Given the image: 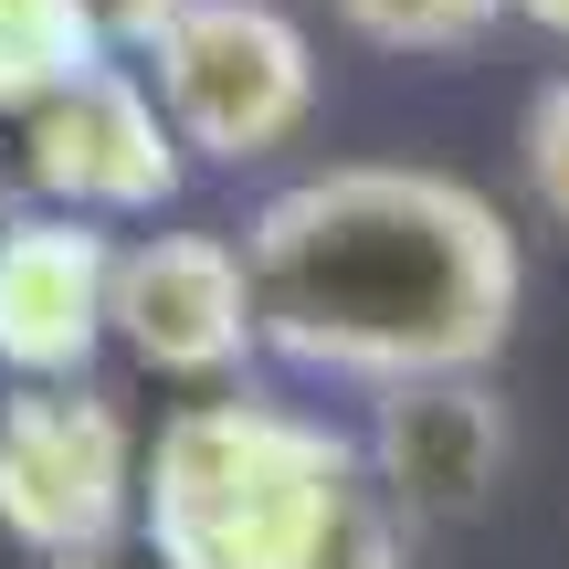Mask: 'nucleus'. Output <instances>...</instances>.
I'll return each instance as SVG.
<instances>
[{
	"label": "nucleus",
	"instance_id": "ddd939ff",
	"mask_svg": "<svg viewBox=\"0 0 569 569\" xmlns=\"http://www.w3.org/2000/svg\"><path fill=\"white\" fill-rule=\"evenodd\" d=\"M84 11L106 21V42H117V53H138V42H159V21L190 11V0H84Z\"/></svg>",
	"mask_w": 569,
	"mask_h": 569
},
{
	"label": "nucleus",
	"instance_id": "f8f14e48",
	"mask_svg": "<svg viewBox=\"0 0 569 569\" xmlns=\"http://www.w3.org/2000/svg\"><path fill=\"white\" fill-rule=\"evenodd\" d=\"M317 569H401V507H390V496L369 486L359 507L338 517V538L317 549Z\"/></svg>",
	"mask_w": 569,
	"mask_h": 569
},
{
	"label": "nucleus",
	"instance_id": "2eb2a0df",
	"mask_svg": "<svg viewBox=\"0 0 569 569\" xmlns=\"http://www.w3.org/2000/svg\"><path fill=\"white\" fill-rule=\"evenodd\" d=\"M517 21H538L549 42H569V0H517Z\"/></svg>",
	"mask_w": 569,
	"mask_h": 569
},
{
	"label": "nucleus",
	"instance_id": "7ed1b4c3",
	"mask_svg": "<svg viewBox=\"0 0 569 569\" xmlns=\"http://www.w3.org/2000/svg\"><path fill=\"white\" fill-rule=\"evenodd\" d=\"M138 63L180 127V148L211 169L274 159L317 117V42L284 0H190L159 21V42H138Z\"/></svg>",
	"mask_w": 569,
	"mask_h": 569
},
{
	"label": "nucleus",
	"instance_id": "1a4fd4ad",
	"mask_svg": "<svg viewBox=\"0 0 569 569\" xmlns=\"http://www.w3.org/2000/svg\"><path fill=\"white\" fill-rule=\"evenodd\" d=\"M117 53L106 21L84 0H0V117H32L42 96H63L74 74Z\"/></svg>",
	"mask_w": 569,
	"mask_h": 569
},
{
	"label": "nucleus",
	"instance_id": "423d86ee",
	"mask_svg": "<svg viewBox=\"0 0 569 569\" xmlns=\"http://www.w3.org/2000/svg\"><path fill=\"white\" fill-rule=\"evenodd\" d=\"M106 327L138 369L159 380H232L264 348V306H253V253L222 232H138L117 243V296Z\"/></svg>",
	"mask_w": 569,
	"mask_h": 569
},
{
	"label": "nucleus",
	"instance_id": "0eeeda50",
	"mask_svg": "<svg viewBox=\"0 0 569 569\" xmlns=\"http://www.w3.org/2000/svg\"><path fill=\"white\" fill-rule=\"evenodd\" d=\"M106 296H117V243L96 232V211H11L0 222V369L11 380H84L117 327H106Z\"/></svg>",
	"mask_w": 569,
	"mask_h": 569
},
{
	"label": "nucleus",
	"instance_id": "f03ea898",
	"mask_svg": "<svg viewBox=\"0 0 569 569\" xmlns=\"http://www.w3.org/2000/svg\"><path fill=\"white\" fill-rule=\"evenodd\" d=\"M369 496V443L284 401H190L159 422L138 528L169 569H317L338 517Z\"/></svg>",
	"mask_w": 569,
	"mask_h": 569
},
{
	"label": "nucleus",
	"instance_id": "4468645a",
	"mask_svg": "<svg viewBox=\"0 0 569 569\" xmlns=\"http://www.w3.org/2000/svg\"><path fill=\"white\" fill-rule=\"evenodd\" d=\"M42 569H169V559L148 549V528H138V538H96V549H63V559H42Z\"/></svg>",
	"mask_w": 569,
	"mask_h": 569
},
{
	"label": "nucleus",
	"instance_id": "20e7f679",
	"mask_svg": "<svg viewBox=\"0 0 569 569\" xmlns=\"http://www.w3.org/2000/svg\"><path fill=\"white\" fill-rule=\"evenodd\" d=\"M138 432L106 390L84 380H21L0 401V538L32 559L96 549V538H127L138 517Z\"/></svg>",
	"mask_w": 569,
	"mask_h": 569
},
{
	"label": "nucleus",
	"instance_id": "6e6552de",
	"mask_svg": "<svg viewBox=\"0 0 569 569\" xmlns=\"http://www.w3.org/2000/svg\"><path fill=\"white\" fill-rule=\"evenodd\" d=\"M507 475V401L475 369H432V380H390L380 422H369V486L411 517V528H453L475 517Z\"/></svg>",
	"mask_w": 569,
	"mask_h": 569
},
{
	"label": "nucleus",
	"instance_id": "9b49d317",
	"mask_svg": "<svg viewBox=\"0 0 569 569\" xmlns=\"http://www.w3.org/2000/svg\"><path fill=\"white\" fill-rule=\"evenodd\" d=\"M517 180H528V201L569 232V74H549L528 96V117H517Z\"/></svg>",
	"mask_w": 569,
	"mask_h": 569
},
{
	"label": "nucleus",
	"instance_id": "f257e3e1",
	"mask_svg": "<svg viewBox=\"0 0 569 569\" xmlns=\"http://www.w3.org/2000/svg\"><path fill=\"white\" fill-rule=\"evenodd\" d=\"M243 253L264 348L369 390L486 369L528 296V253L507 211L475 180L411 159H338L284 180L243 222Z\"/></svg>",
	"mask_w": 569,
	"mask_h": 569
},
{
	"label": "nucleus",
	"instance_id": "9d476101",
	"mask_svg": "<svg viewBox=\"0 0 569 569\" xmlns=\"http://www.w3.org/2000/svg\"><path fill=\"white\" fill-rule=\"evenodd\" d=\"M517 0H338V21L380 53H475Z\"/></svg>",
	"mask_w": 569,
	"mask_h": 569
},
{
	"label": "nucleus",
	"instance_id": "39448f33",
	"mask_svg": "<svg viewBox=\"0 0 569 569\" xmlns=\"http://www.w3.org/2000/svg\"><path fill=\"white\" fill-rule=\"evenodd\" d=\"M11 148H21V190L53 211H159L180 190L190 148L169 127L159 84L138 63L106 53L96 74H74L63 96H42L32 117H11Z\"/></svg>",
	"mask_w": 569,
	"mask_h": 569
}]
</instances>
